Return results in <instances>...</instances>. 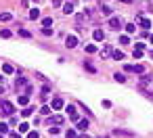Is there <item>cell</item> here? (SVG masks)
Returning <instances> with one entry per match:
<instances>
[{"instance_id":"cell-5","label":"cell","mask_w":153,"mask_h":138,"mask_svg":"<svg viewBox=\"0 0 153 138\" xmlns=\"http://www.w3.org/2000/svg\"><path fill=\"white\" fill-rule=\"evenodd\" d=\"M99 11H101V13H103L105 17H109V15H111V8H109V6H107V4H103V2H101V4H99Z\"/></svg>"},{"instance_id":"cell-24","label":"cell","mask_w":153,"mask_h":138,"mask_svg":"<svg viewBox=\"0 0 153 138\" xmlns=\"http://www.w3.org/2000/svg\"><path fill=\"white\" fill-rule=\"evenodd\" d=\"M143 57V48H134V59H141Z\"/></svg>"},{"instance_id":"cell-20","label":"cell","mask_w":153,"mask_h":138,"mask_svg":"<svg viewBox=\"0 0 153 138\" xmlns=\"http://www.w3.org/2000/svg\"><path fill=\"white\" fill-rule=\"evenodd\" d=\"M28 130H30L28 124H19V132H21V134H28Z\"/></svg>"},{"instance_id":"cell-25","label":"cell","mask_w":153,"mask_h":138,"mask_svg":"<svg viewBox=\"0 0 153 138\" xmlns=\"http://www.w3.org/2000/svg\"><path fill=\"white\" fill-rule=\"evenodd\" d=\"M32 111H34V109L28 107V109H23V111H21V115H23V117H30V115H32Z\"/></svg>"},{"instance_id":"cell-32","label":"cell","mask_w":153,"mask_h":138,"mask_svg":"<svg viewBox=\"0 0 153 138\" xmlns=\"http://www.w3.org/2000/svg\"><path fill=\"white\" fill-rule=\"evenodd\" d=\"M42 23H44V27H48V25H52V19H50V17H46V19H44Z\"/></svg>"},{"instance_id":"cell-38","label":"cell","mask_w":153,"mask_h":138,"mask_svg":"<svg viewBox=\"0 0 153 138\" xmlns=\"http://www.w3.org/2000/svg\"><path fill=\"white\" fill-rule=\"evenodd\" d=\"M151 59H153V50H151Z\"/></svg>"},{"instance_id":"cell-36","label":"cell","mask_w":153,"mask_h":138,"mask_svg":"<svg viewBox=\"0 0 153 138\" xmlns=\"http://www.w3.org/2000/svg\"><path fill=\"white\" fill-rule=\"evenodd\" d=\"M28 138H38V132H30L28 130Z\"/></svg>"},{"instance_id":"cell-16","label":"cell","mask_w":153,"mask_h":138,"mask_svg":"<svg viewBox=\"0 0 153 138\" xmlns=\"http://www.w3.org/2000/svg\"><path fill=\"white\" fill-rule=\"evenodd\" d=\"M11 19H13L11 13H0V23H2V21H11Z\"/></svg>"},{"instance_id":"cell-40","label":"cell","mask_w":153,"mask_h":138,"mask_svg":"<svg viewBox=\"0 0 153 138\" xmlns=\"http://www.w3.org/2000/svg\"><path fill=\"white\" fill-rule=\"evenodd\" d=\"M69 2H76V0H69Z\"/></svg>"},{"instance_id":"cell-33","label":"cell","mask_w":153,"mask_h":138,"mask_svg":"<svg viewBox=\"0 0 153 138\" xmlns=\"http://www.w3.org/2000/svg\"><path fill=\"white\" fill-rule=\"evenodd\" d=\"M42 33H44V36H52V29H50V27H44Z\"/></svg>"},{"instance_id":"cell-39","label":"cell","mask_w":153,"mask_h":138,"mask_svg":"<svg viewBox=\"0 0 153 138\" xmlns=\"http://www.w3.org/2000/svg\"><path fill=\"white\" fill-rule=\"evenodd\" d=\"M34 2H40V0H34Z\"/></svg>"},{"instance_id":"cell-18","label":"cell","mask_w":153,"mask_h":138,"mask_svg":"<svg viewBox=\"0 0 153 138\" xmlns=\"http://www.w3.org/2000/svg\"><path fill=\"white\" fill-rule=\"evenodd\" d=\"M28 100H30V96H28V94H23V96H19V105H28Z\"/></svg>"},{"instance_id":"cell-4","label":"cell","mask_w":153,"mask_h":138,"mask_svg":"<svg viewBox=\"0 0 153 138\" xmlns=\"http://www.w3.org/2000/svg\"><path fill=\"white\" fill-rule=\"evenodd\" d=\"M67 113H69V119L71 122H78V111H76V107H67Z\"/></svg>"},{"instance_id":"cell-34","label":"cell","mask_w":153,"mask_h":138,"mask_svg":"<svg viewBox=\"0 0 153 138\" xmlns=\"http://www.w3.org/2000/svg\"><path fill=\"white\" fill-rule=\"evenodd\" d=\"M48 134H50V136H57V134H59V128H50Z\"/></svg>"},{"instance_id":"cell-19","label":"cell","mask_w":153,"mask_h":138,"mask_svg":"<svg viewBox=\"0 0 153 138\" xmlns=\"http://www.w3.org/2000/svg\"><path fill=\"white\" fill-rule=\"evenodd\" d=\"M109 53H111V46H109V44H103V50H101V55L105 57V55H109Z\"/></svg>"},{"instance_id":"cell-9","label":"cell","mask_w":153,"mask_h":138,"mask_svg":"<svg viewBox=\"0 0 153 138\" xmlns=\"http://www.w3.org/2000/svg\"><path fill=\"white\" fill-rule=\"evenodd\" d=\"M63 122H65V119H63V115H55V117L50 119V126H52V124H55V126H61Z\"/></svg>"},{"instance_id":"cell-37","label":"cell","mask_w":153,"mask_h":138,"mask_svg":"<svg viewBox=\"0 0 153 138\" xmlns=\"http://www.w3.org/2000/svg\"><path fill=\"white\" fill-rule=\"evenodd\" d=\"M151 44H153V36H151Z\"/></svg>"},{"instance_id":"cell-29","label":"cell","mask_w":153,"mask_h":138,"mask_svg":"<svg viewBox=\"0 0 153 138\" xmlns=\"http://www.w3.org/2000/svg\"><path fill=\"white\" fill-rule=\"evenodd\" d=\"M84 67H86L90 73H94V71H96V69H94V65H90V63H84Z\"/></svg>"},{"instance_id":"cell-3","label":"cell","mask_w":153,"mask_h":138,"mask_svg":"<svg viewBox=\"0 0 153 138\" xmlns=\"http://www.w3.org/2000/svg\"><path fill=\"white\" fill-rule=\"evenodd\" d=\"M65 46H67V48L78 46V38H76V36H67V38H65Z\"/></svg>"},{"instance_id":"cell-2","label":"cell","mask_w":153,"mask_h":138,"mask_svg":"<svg viewBox=\"0 0 153 138\" xmlns=\"http://www.w3.org/2000/svg\"><path fill=\"white\" fill-rule=\"evenodd\" d=\"M2 113H6V115H13V113H15V107H13V102H8V100H2Z\"/></svg>"},{"instance_id":"cell-30","label":"cell","mask_w":153,"mask_h":138,"mask_svg":"<svg viewBox=\"0 0 153 138\" xmlns=\"http://www.w3.org/2000/svg\"><path fill=\"white\" fill-rule=\"evenodd\" d=\"M0 36H2V38H11V31H8V29H2V31H0Z\"/></svg>"},{"instance_id":"cell-28","label":"cell","mask_w":153,"mask_h":138,"mask_svg":"<svg viewBox=\"0 0 153 138\" xmlns=\"http://www.w3.org/2000/svg\"><path fill=\"white\" fill-rule=\"evenodd\" d=\"M120 44H130V38L128 36H122L120 38Z\"/></svg>"},{"instance_id":"cell-31","label":"cell","mask_w":153,"mask_h":138,"mask_svg":"<svg viewBox=\"0 0 153 138\" xmlns=\"http://www.w3.org/2000/svg\"><path fill=\"white\" fill-rule=\"evenodd\" d=\"M40 113H42V115H48V113H50V109H48V107H46V105H44V107H42V109H40Z\"/></svg>"},{"instance_id":"cell-13","label":"cell","mask_w":153,"mask_h":138,"mask_svg":"<svg viewBox=\"0 0 153 138\" xmlns=\"http://www.w3.org/2000/svg\"><path fill=\"white\" fill-rule=\"evenodd\" d=\"M78 128H80L82 132H86V128H88V122H86V119H78Z\"/></svg>"},{"instance_id":"cell-1","label":"cell","mask_w":153,"mask_h":138,"mask_svg":"<svg viewBox=\"0 0 153 138\" xmlns=\"http://www.w3.org/2000/svg\"><path fill=\"white\" fill-rule=\"evenodd\" d=\"M124 69L128 73H143V71H145V67H143V65H126Z\"/></svg>"},{"instance_id":"cell-10","label":"cell","mask_w":153,"mask_h":138,"mask_svg":"<svg viewBox=\"0 0 153 138\" xmlns=\"http://www.w3.org/2000/svg\"><path fill=\"white\" fill-rule=\"evenodd\" d=\"M111 55H113L115 61H124V53L122 50H111Z\"/></svg>"},{"instance_id":"cell-7","label":"cell","mask_w":153,"mask_h":138,"mask_svg":"<svg viewBox=\"0 0 153 138\" xmlns=\"http://www.w3.org/2000/svg\"><path fill=\"white\" fill-rule=\"evenodd\" d=\"M92 38H94L96 42H101V40H105V33H103V29H94V33H92Z\"/></svg>"},{"instance_id":"cell-6","label":"cell","mask_w":153,"mask_h":138,"mask_svg":"<svg viewBox=\"0 0 153 138\" xmlns=\"http://www.w3.org/2000/svg\"><path fill=\"white\" fill-rule=\"evenodd\" d=\"M109 27L111 29H120V19H118V17H111V19H109Z\"/></svg>"},{"instance_id":"cell-14","label":"cell","mask_w":153,"mask_h":138,"mask_svg":"<svg viewBox=\"0 0 153 138\" xmlns=\"http://www.w3.org/2000/svg\"><path fill=\"white\" fill-rule=\"evenodd\" d=\"M2 71H4V73H8V75H11V73L15 71V67H13V65H8V63H4V65H2Z\"/></svg>"},{"instance_id":"cell-35","label":"cell","mask_w":153,"mask_h":138,"mask_svg":"<svg viewBox=\"0 0 153 138\" xmlns=\"http://www.w3.org/2000/svg\"><path fill=\"white\" fill-rule=\"evenodd\" d=\"M19 33H21L23 38H30V31H28V29H19Z\"/></svg>"},{"instance_id":"cell-11","label":"cell","mask_w":153,"mask_h":138,"mask_svg":"<svg viewBox=\"0 0 153 138\" xmlns=\"http://www.w3.org/2000/svg\"><path fill=\"white\" fill-rule=\"evenodd\" d=\"M136 21L143 25V27H151V21H149V19H145V17H141V15H139V19H136Z\"/></svg>"},{"instance_id":"cell-12","label":"cell","mask_w":153,"mask_h":138,"mask_svg":"<svg viewBox=\"0 0 153 138\" xmlns=\"http://www.w3.org/2000/svg\"><path fill=\"white\" fill-rule=\"evenodd\" d=\"M38 17H40V8H32V11H30V19H38Z\"/></svg>"},{"instance_id":"cell-23","label":"cell","mask_w":153,"mask_h":138,"mask_svg":"<svg viewBox=\"0 0 153 138\" xmlns=\"http://www.w3.org/2000/svg\"><path fill=\"white\" fill-rule=\"evenodd\" d=\"M86 53H90V55L96 53V46H94V44H88V46H86Z\"/></svg>"},{"instance_id":"cell-22","label":"cell","mask_w":153,"mask_h":138,"mask_svg":"<svg viewBox=\"0 0 153 138\" xmlns=\"http://www.w3.org/2000/svg\"><path fill=\"white\" fill-rule=\"evenodd\" d=\"M25 84H28V82H25V77H19V80H17V84H15V86H17V90H19L21 86H25Z\"/></svg>"},{"instance_id":"cell-15","label":"cell","mask_w":153,"mask_h":138,"mask_svg":"<svg viewBox=\"0 0 153 138\" xmlns=\"http://www.w3.org/2000/svg\"><path fill=\"white\" fill-rule=\"evenodd\" d=\"M52 109H57V111L63 109V100L61 98H55V100H52Z\"/></svg>"},{"instance_id":"cell-41","label":"cell","mask_w":153,"mask_h":138,"mask_svg":"<svg viewBox=\"0 0 153 138\" xmlns=\"http://www.w3.org/2000/svg\"><path fill=\"white\" fill-rule=\"evenodd\" d=\"M126 2H130V0H126Z\"/></svg>"},{"instance_id":"cell-17","label":"cell","mask_w":153,"mask_h":138,"mask_svg":"<svg viewBox=\"0 0 153 138\" xmlns=\"http://www.w3.org/2000/svg\"><path fill=\"white\" fill-rule=\"evenodd\" d=\"M113 136H132V132H124V130H113Z\"/></svg>"},{"instance_id":"cell-27","label":"cell","mask_w":153,"mask_h":138,"mask_svg":"<svg viewBox=\"0 0 153 138\" xmlns=\"http://www.w3.org/2000/svg\"><path fill=\"white\" fill-rule=\"evenodd\" d=\"M126 31H128V33H134V31H136V27L130 23V25H126Z\"/></svg>"},{"instance_id":"cell-21","label":"cell","mask_w":153,"mask_h":138,"mask_svg":"<svg viewBox=\"0 0 153 138\" xmlns=\"http://www.w3.org/2000/svg\"><path fill=\"white\" fill-rule=\"evenodd\" d=\"M113 77H115V82H120V84H124V82H126V75H122V73H115Z\"/></svg>"},{"instance_id":"cell-26","label":"cell","mask_w":153,"mask_h":138,"mask_svg":"<svg viewBox=\"0 0 153 138\" xmlns=\"http://www.w3.org/2000/svg\"><path fill=\"white\" fill-rule=\"evenodd\" d=\"M0 134H8V126L6 124H0Z\"/></svg>"},{"instance_id":"cell-8","label":"cell","mask_w":153,"mask_h":138,"mask_svg":"<svg viewBox=\"0 0 153 138\" xmlns=\"http://www.w3.org/2000/svg\"><path fill=\"white\" fill-rule=\"evenodd\" d=\"M63 13H65V15H71V13H74V2H69V0H67V4L63 6Z\"/></svg>"}]
</instances>
